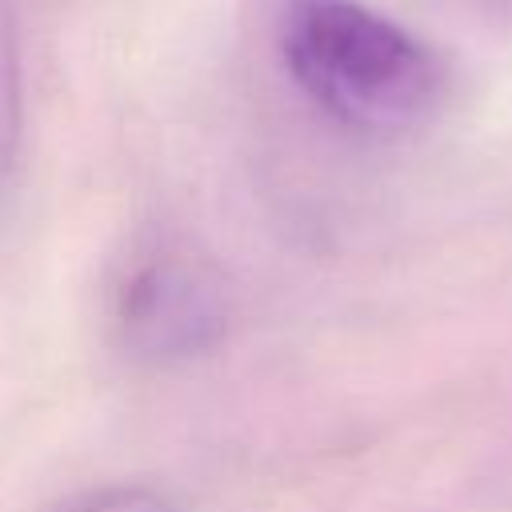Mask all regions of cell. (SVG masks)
Listing matches in <instances>:
<instances>
[{
  "label": "cell",
  "instance_id": "cell-1",
  "mask_svg": "<svg viewBox=\"0 0 512 512\" xmlns=\"http://www.w3.org/2000/svg\"><path fill=\"white\" fill-rule=\"evenodd\" d=\"M276 48L292 84L328 120L364 136L412 132L448 96L440 52L360 0H284Z\"/></svg>",
  "mask_w": 512,
  "mask_h": 512
},
{
  "label": "cell",
  "instance_id": "cell-2",
  "mask_svg": "<svg viewBox=\"0 0 512 512\" xmlns=\"http://www.w3.org/2000/svg\"><path fill=\"white\" fill-rule=\"evenodd\" d=\"M116 348L144 368H180L212 356L232 328V288L192 240L152 232L128 244L104 292Z\"/></svg>",
  "mask_w": 512,
  "mask_h": 512
},
{
  "label": "cell",
  "instance_id": "cell-3",
  "mask_svg": "<svg viewBox=\"0 0 512 512\" xmlns=\"http://www.w3.org/2000/svg\"><path fill=\"white\" fill-rule=\"evenodd\" d=\"M24 116V80H20V40L12 12L0 4V192L8 184Z\"/></svg>",
  "mask_w": 512,
  "mask_h": 512
},
{
  "label": "cell",
  "instance_id": "cell-4",
  "mask_svg": "<svg viewBox=\"0 0 512 512\" xmlns=\"http://www.w3.org/2000/svg\"><path fill=\"white\" fill-rule=\"evenodd\" d=\"M64 512H180V504L156 484H104L76 496Z\"/></svg>",
  "mask_w": 512,
  "mask_h": 512
},
{
  "label": "cell",
  "instance_id": "cell-5",
  "mask_svg": "<svg viewBox=\"0 0 512 512\" xmlns=\"http://www.w3.org/2000/svg\"><path fill=\"white\" fill-rule=\"evenodd\" d=\"M472 4H480V8H512V0H472Z\"/></svg>",
  "mask_w": 512,
  "mask_h": 512
}]
</instances>
